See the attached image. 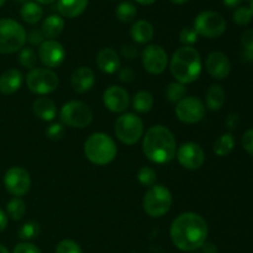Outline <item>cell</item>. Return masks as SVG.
<instances>
[{"label": "cell", "instance_id": "obj_1", "mask_svg": "<svg viewBox=\"0 0 253 253\" xmlns=\"http://www.w3.org/2000/svg\"><path fill=\"white\" fill-rule=\"evenodd\" d=\"M208 224L199 214L184 212L173 220L170 225V239L178 250L192 252L207 242Z\"/></svg>", "mask_w": 253, "mask_h": 253}, {"label": "cell", "instance_id": "obj_2", "mask_svg": "<svg viewBox=\"0 0 253 253\" xmlns=\"http://www.w3.org/2000/svg\"><path fill=\"white\" fill-rule=\"evenodd\" d=\"M142 150L151 162L165 165L175 157L177 141L169 128L162 125H156L148 128L146 132Z\"/></svg>", "mask_w": 253, "mask_h": 253}, {"label": "cell", "instance_id": "obj_3", "mask_svg": "<svg viewBox=\"0 0 253 253\" xmlns=\"http://www.w3.org/2000/svg\"><path fill=\"white\" fill-rule=\"evenodd\" d=\"M203 63L199 52L192 46H183L173 53L170 72L175 81L182 84L193 83L202 73Z\"/></svg>", "mask_w": 253, "mask_h": 253}, {"label": "cell", "instance_id": "obj_4", "mask_svg": "<svg viewBox=\"0 0 253 253\" xmlns=\"http://www.w3.org/2000/svg\"><path fill=\"white\" fill-rule=\"evenodd\" d=\"M84 155L93 165L106 166L115 160L118 147L110 136L103 132H96L89 136L84 142Z\"/></svg>", "mask_w": 253, "mask_h": 253}, {"label": "cell", "instance_id": "obj_5", "mask_svg": "<svg viewBox=\"0 0 253 253\" xmlns=\"http://www.w3.org/2000/svg\"><path fill=\"white\" fill-rule=\"evenodd\" d=\"M24 26L12 19H0V53L19 52L26 42Z\"/></svg>", "mask_w": 253, "mask_h": 253}, {"label": "cell", "instance_id": "obj_6", "mask_svg": "<svg viewBox=\"0 0 253 253\" xmlns=\"http://www.w3.org/2000/svg\"><path fill=\"white\" fill-rule=\"evenodd\" d=\"M173 197L168 188L162 184L150 187L143 197V209L151 217H161L169 211Z\"/></svg>", "mask_w": 253, "mask_h": 253}, {"label": "cell", "instance_id": "obj_7", "mask_svg": "<svg viewBox=\"0 0 253 253\" xmlns=\"http://www.w3.org/2000/svg\"><path fill=\"white\" fill-rule=\"evenodd\" d=\"M115 135L124 145H135L143 135L142 120L132 113L123 114L115 123Z\"/></svg>", "mask_w": 253, "mask_h": 253}, {"label": "cell", "instance_id": "obj_8", "mask_svg": "<svg viewBox=\"0 0 253 253\" xmlns=\"http://www.w3.org/2000/svg\"><path fill=\"white\" fill-rule=\"evenodd\" d=\"M59 115L64 125L74 128H84L93 121V111L83 101H68L62 106Z\"/></svg>", "mask_w": 253, "mask_h": 253}, {"label": "cell", "instance_id": "obj_9", "mask_svg": "<svg viewBox=\"0 0 253 253\" xmlns=\"http://www.w3.org/2000/svg\"><path fill=\"white\" fill-rule=\"evenodd\" d=\"M199 36L207 39L220 37L226 30V20L216 11H202L194 20V27Z\"/></svg>", "mask_w": 253, "mask_h": 253}, {"label": "cell", "instance_id": "obj_10", "mask_svg": "<svg viewBox=\"0 0 253 253\" xmlns=\"http://www.w3.org/2000/svg\"><path fill=\"white\" fill-rule=\"evenodd\" d=\"M58 76L48 68H34L26 76V85L30 91L46 95L58 88Z\"/></svg>", "mask_w": 253, "mask_h": 253}, {"label": "cell", "instance_id": "obj_11", "mask_svg": "<svg viewBox=\"0 0 253 253\" xmlns=\"http://www.w3.org/2000/svg\"><path fill=\"white\" fill-rule=\"evenodd\" d=\"M205 105L199 98L185 96L175 106V115L184 124H197L204 119Z\"/></svg>", "mask_w": 253, "mask_h": 253}, {"label": "cell", "instance_id": "obj_12", "mask_svg": "<svg viewBox=\"0 0 253 253\" xmlns=\"http://www.w3.org/2000/svg\"><path fill=\"white\" fill-rule=\"evenodd\" d=\"M5 189L14 197H22L31 188L30 173L22 167H11L4 175Z\"/></svg>", "mask_w": 253, "mask_h": 253}, {"label": "cell", "instance_id": "obj_13", "mask_svg": "<svg viewBox=\"0 0 253 253\" xmlns=\"http://www.w3.org/2000/svg\"><path fill=\"white\" fill-rule=\"evenodd\" d=\"M142 64L148 73H163L168 64L167 52L158 44H148L142 51Z\"/></svg>", "mask_w": 253, "mask_h": 253}, {"label": "cell", "instance_id": "obj_14", "mask_svg": "<svg viewBox=\"0 0 253 253\" xmlns=\"http://www.w3.org/2000/svg\"><path fill=\"white\" fill-rule=\"evenodd\" d=\"M177 160L182 167L187 169H199L205 162V153L198 143L185 142L177 148Z\"/></svg>", "mask_w": 253, "mask_h": 253}, {"label": "cell", "instance_id": "obj_15", "mask_svg": "<svg viewBox=\"0 0 253 253\" xmlns=\"http://www.w3.org/2000/svg\"><path fill=\"white\" fill-rule=\"evenodd\" d=\"M66 49L56 40H46L39 47V58L47 68H56L66 59Z\"/></svg>", "mask_w": 253, "mask_h": 253}, {"label": "cell", "instance_id": "obj_16", "mask_svg": "<svg viewBox=\"0 0 253 253\" xmlns=\"http://www.w3.org/2000/svg\"><path fill=\"white\" fill-rule=\"evenodd\" d=\"M103 101L111 113H124L130 105V96L121 86L111 85L104 91Z\"/></svg>", "mask_w": 253, "mask_h": 253}, {"label": "cell", "instance_id": "obj_17", "mask_svg": "<svg viewBox=\"0 0 253 253\" xmlns=\"http://www.w3.org/2000/svg\"><path fill=\"white\" fill-rule=\"evenodd\" d=\"M205 67H207L208 73L212 78L219 79V81L226 78L231 72V63H230L226 54L222 53V52H211L207 57Z\"/></svg>", "mask_w": 253, "mask_h": 253}, {"label": "cell", "instance_id": "obj_18", "mask_svg": "<svg viewBox=\"0 0 253 253\" xmlns=\"http://www.w3.org/2000/svg\"><path fill=\"white\" fill-rule=\"evenodd\" d=\"M95 84V74L89 67H79L71 77V85L74 91L84 94L90 90Z\"/></svg>", "mask_w": 253, "mask_h": 253}, {"label": "cell", "instance_id": "obj_19", "mask_svg": "<svg viewBox=\"0 0 253 253\" xmlns=\"http://www.w3.org/2000/svg\"><path fill=\"white\" fill-rule=\"evenodd\" d=\"M120 57L113 48L100 49L96 54V66L103 73L114 74L120 69Z\"/></svg>", "mask_w": 253, "mask_h": 253}, {"label": "cell", "instance_id": "obj_20", "mask_svg": "<svg viewBox=\"0 0 253 253\" xmlns=\"http://www.w3.org/2000/svg\"><path fill=\"white\" fill-rule=\"evenodd\" d=\"M22 81H24V77L21 72L14 68L7 69L0 76V93L4 95H11L16 93L21 88Z\"/></svg>", "mask_w": 253, "mask_h": 253}, {"label": "cell", "instance_id": "obj_21", "mask_svg": "<svg viewBox=\"0 0 253 253\" xmlns=\"http://www.w3.org/2000/svg\"><path fill=\"white\" fill-rule=\"evenodd\" d=\"M32 110L36 118L42 121H52L56 118L57 106L53 101L46 96H40L34 101Z\"/></svg>", "mask_w": 253, "mask_h": 253}, {"label": "cell", "instance_id": "obj_22", "mask_svg": "<svg viewBox=\"0 0 253 253\" xmlns=\"http://www.w3.org/2000/svg\"><path fill=\"white\" fill-rule=\"evenodd\" d=\"M88 1L89 0H58L57 9L62 16L73 19L83 14L88 6Z\"/></svg>", "mask_w": 253, "mask_h": 253}, {"label": "cell", "instance_id": "obj_23", "mask_svg": "<svg viewBox=\"0 0 253 253\" xmlns=\"http://www.w3.org/2000/svg\"><path fill=\"white\" fill-rule=\"evenodd\" d=\"M131 37L137 43L143 44L150 42L153 39L155 30H153L152 24L147 20H138L131 27Z\"/></svg>", "mask_w": 253, "mask_h": 253}, {"label": "cell", "instance_id": "obj_24", "mask_svg": "<svg viewBox=\"0 0 253 253\" xmlns=\"http://www.w3.org/2000/svg\"><path fill=\"white\" fill-rule=\"evenodd\" d=\"M64 29V20L59 15H49L42 22L41 31L44 39L53 40L62 34Z\"/></svg>", "mask_w": 253, "mask_h": 253}, {"label": "cell", "instance_id": "obj_25", "mask_svg": "<svg viewBox=\"0 0 253 253\" xmlns=\"http://www.w3.org/2000/svg\"><path fill=\"white\" fill-rule=\"evenodd\" d=\"M225 104V90L219 84H214L207 91V106L212 111H217Z\"/></svg>", "mask_w": 253, "mask_h": 253}, {"label": "cell", "instance_id": "obj_26", "mask_svg": "<svg viewBox=\"0 0 253 253\" xmlns=\"http://www.w3.org/2000/svg\"><path fill=\"white\" fill-rule=\"evenodd\" d=\"M20 15H21L22 20L25 22L35 25L43 16V10H42V7L37 2L26 1L22 5L21 10H20Z\"/></svg>", "mask_w": 253, "mask_h": 253}, {"label": "cell", "instance_id": "obj_27", "mask_svg": "<svg viewBox=\"0 0 253 253\" xmlns=\"http://www.w3.org/2000/svg\"><path fill=\"white\" fill-rule=\"evenodd\" d=\"M153 96L150 91L147 90H141L136 93L132 98V106L137 113L146 114L153 108Z\"/></svg>", "mask_w": 253, "mask_h": 253}, {"label": "cell", "instance_id": "obj_28", "mask_svg": "<svg viewBox=\"0 0 253 253\" xmlns=\"http://www.w3.org/2000/svg\"><path fill=\"white\" fill-rule=\"evenodd\" d=\"M235 147V138L231 133H224L214 143V152L219 157H225L230 155Z\"/></svg>", "mask_w": 253, "mask_h": 253}, {"label": "cell", "instance_id": "obj_29", "mask_svg": "<svg viewBox=\"0 0 253 253\" xmlns=\"http://www.w3.org/2000/svg\"><path fill=\"white\" fill-rule=\"evenodd\" d=\"M6 212L7 216H10L15 221H19L26 214V204H25V202L21 198H11L6 204Z\"/></svg>", "mask_w": 253, "mask_h": 253}, {"label": "cell", "instance_id": "obj_30", "mask_svg": "<svg viewBox=\"0 0 253 253\" xmlns=\"http://www.w3.org/2000/svg\"><path fill=\"white\" fill-rule=\"evenodd\" d=\"M116 17L120 20L121 22H130L137 15V9L135 5L130 1H123L121 4L118 5L115 10Z\"/></svg>", "mask_w": 253, "mask_h": 253}, {"label": "cell", "instance_id": "obj_31", "mask_svg": "<svg viewBox=\"0 0 253 253\" xmlns=\"http://www.w3.org/2000/svg\"><path fill=\"white\" fill-rule=\"evenodd\" d=\"M185 94H187V88H185L184 84L179 83V82L170 83L166 90L167 99L172 103H179L183 98H185Z\"/></svg>", "mask_w": 253, "mask_h": 253}, {"label": "cell", "instance_id": "obj_32", "mask_svg": "<svg viewBox=\"0 0 253 253\" xmlns=\"http://www.w3.org/2000/svg\"><path fill=\"white\" fill-rule=\"evenodd\" d=\"M17 61L21 64L24 68H27L29 71L35 68L37 63V54L36 52L32 48H21L19 51V57H17Z\"/></svg>", "mask_w": 253, "mask_h": 253}, {"label": "cell", "instance_id": "obj_33", "mask_svg": "<svg viewBox=\"0 0 253 253\" xmlns=\"http://www.w3.org/2000/svg\"><path fill=\"white\" fill-rule=\"evenodd\" d=\"M40 225L36 221H27L19 229V237L24 241L36 239L40 235Z\"/></svg>", "mask_w": 253, "mask_h": 253}, {"label": "cell", "instance_id": "obj_34", "mask_svg": "<svg viewBox=\"0 0 253 253\" xmlns=\"http://www.w3.org/2000/svg\"><path fill=\"white\" fill-rule=\"evenodd\" d=\"M156 179H157V174L156 170L152 169L151 167H142L140 168L137 173V180L145 187H152L155 185Z\"/></svg>", "mask_w": 253, "mask_h": 253}, {"label": "cell", "instance_id": "obj_35", "mask_svg": "<svg viewBox=\"0 0 253 253\" xmlns=\"http://www.w3.org/2000/svg\"><path fill=\"white\" fill-rule=\"evenodd\" d=\"M253 15L250 7L241 6L235 11L234 14V21L236 22L237 25H241V26H245V25L250 24L252 20Z\"/></svg>", "mask_w": 253, "mask_h": 253}, {"label": "cell", "instance_id": "obj_36", "mask_svg": "<svg viewBox=\"0 0 253 253\" xmlns=\"http://www.w3.org/2000/svg\"><path fill=\"white\" fill-rule=\"evenodd\" d=\"M56 253H83V251L73 240H63L57 245Z\"/></svg>", "mask_w": 253, "mask_h": 253}, {"label": "cell", "instance_id": "obj_37", "mask_svg": "<svg viewBox=\"0 0 253 253\" xmlns=\"http://www.w3.org/2000/svg\"><path fill=\"white\" fill-rule=\"evenodd\" d=\"M198 37H199V35L193 27H184L179 34V41L184 46H192L198 41Z\"/></svg>", "mask_w": 253, "mask_h": 253}, {"label": "cell", "instance_id": "obj_38", "mask_svg": "<svg viewBox=\"0 0 253 253\" xmlns=\"http://www.w3.org/2000/svg\"><path fill=\"white\" fill-rule=\"evenodd\" d=\"M64 133H66V128H64L63 124L54 123L52 125H49L46 130V136L49 140L58 141L61 138H63Z\"/></svg>", "mask_w": 253, "mask_h": 253}, {"label": "cell", "instance_id": "obj_39", "mask_svg": "<svg viewBox=\"0 0 253 253\" xmlns=\"http://www.w3.org/2000/svg\"><path fill=\"white\" fill-rule=\"evenodd\" d=\"M12 253H42L41 250L37 246H35L34 244H30V242H21V244L16 245Z\"/></svg>", "mask_w": 253, "mask_h": 253}, {"label": "cell", "instance_id": "obj_40", "mask_svg": "<svg viewBox=\"0 0 253 253\" xmlns=\"http://www.w3.org/2000/svg\"><path fill=\"white\" fill-rule=\"evenodd\" d=\"M26 41H29L32 46H40L44 41V36L41 30H32L26 36Z\"/></svg>", "mask_w": 253, "mask_h": 253}, {"label": "cell", "instance_id": "obj_41", "mask_svg": "<svg viewBox=\"0 0 253 253\" xmlns=\"http://www.w3.org/2000/svg\"><path fill=\"white\" fill-rule=\"evenodd\" d=\"M242 146L245 151L253 156V128H250L242 136Z\"/></svg>", "mask_w": 253, "mask_h": 253}, {"label": "cell", "instance_id": "obj_42", "mask_svg": "<svg viewBox=\"0 0 253 253\" xmlns=\"http://www.w3.org/2000/svg\"><path fill=\"white\" fill-rule=\"evenodd\" d=\"M241 42L242 46L245 47L247 52H251L253 53V30H247L242 34L241 36Z\"/></svg>", "mask_w": 253, "mask_h": 253}, {"label": "cell", "instance_id": "obj_43", "mask_svg": "<svg viewBox=\"0 0 253 253\" xmlns=\"http://www.w3.org/2000/svg\"><path fill=\"white\" fill-rule=\"evenodd\" d=\"M121 54H123L124 58L131 61V59H135L137 57L138 51L132 44H124L123 48H121Z\"/></svg>", "mask_w": 253, "mask_h": 253}, {"label": "cell", "instance_id": "obj_44", "mask_svg": "<svg viewBox=\"0 0 253 253\" xmlns=\"http://www.w3.org/2000/svg\"><path fill=\"white\" fill-rule=\"evenodd\" d=\"M239 123H240L239 115L235 113L229 114L226 120H225V125H226V127L229 128V130H235V128L237 127V125H239Z\"/></svg>", "mask_w": 253, "mask_h": 253}, {"label": "cell", "instance_id": "obj_45", "mask_svg": "<svg viewBox=\"0 0 253 253\" xmlns=\"http://www.w3.org/2000/svg\"><path fill=\"white\" fill-rule=\"evenodd\" d=\"M119 77H120V81L123 82H131L133 79V72L131 71L130 68H124L120 71V74H119Z\"/></svg>", "mask_w": 253, "mask_h": 253}, {"label": "cell", "instance_id": "obj_46", "mask_svg": "<svg viewBox=\"0 0 253 253\" xmlns=\"http://www.w3.org/2000/svg\"><path fill=\"white\" fill-rule=\"evenodd\" d=\"M200 249L203 250V253H217L216 245L212 244V242H205Z\"/></svg>", "mask_w": 253, "mask_h": 253}, {"label": "cell", "instance_id": "obj_47", "mask_svg": "<svg viewBox=\"0 0 253 253\" xmlns=\"http://www.w3.org/2000/svg\"><path fill=\"white\" fill-rule=\"evenodd\" d=\"M7 226V216L1 209H0V232L4 231Z\"/></svg>", "mask_w": 253, "mask_h": 253}, {"label": "cell", "instance_id": "obj_48", "mask_svg": "<svg viewBox=\"0 0 253 253\" xmlns=\"http://www.w3.org/2000/svg\"><path fill=\"white\" fill-rule=\"evenodd\" d=\"M241 1L242 0H222L224 5H226L227 7H236Z\"/></svg>", "mask_w": 253, "mask_h": 253}, {"label": "cell", "instance_id": "obj_49", "mask_svg": "<svg viewBox=\"0 0 253 253\" xmlns=\"http://www.w3.org/2000/svg\"><path fill=\"white\" fill-rule=\"evenodd\" d=\"M136 2H138V4L141 5H151L153 4L155 1H157V0H135Z\"/></svg>", "mask_w": 253, "mask_h": 253}, {"label": "cell", "instance_id": "obj_50", "mask_svg": "<svg viewBox=\"0 0 253 253\" xmlns=\"http://www.w3.org/2000/svg\"><path fill=\"white\" fill-rule=\"evenodd\" d=\"M37 2H40V4H51V2L56 1V0H36Z\"/></svg>", "mask_w": 253, "mask_h": 253}, {"label": "cell", "instance_id": "obj_51", "mask_svg": "<svg viewBox=\"0 0 253 253\" xmlns=\"http://www.w3.org/2000/svg\"><path fill=\"white\" fill-rule=\"evenodd\" d=\"M170 1H172L173 4H178V5H180V4H184V2L189 1V0H170Z\"/></svg>", "mask_w": 253, "mask_h": 253}, {"label": "cell", "instance_id": "obj_52", "mask_svg": "<svg viewBox=\"0 0 253 253\" xmlns=\"http://www.w3.org/2000/svg\"><path fill=\"white\" fill-rule=\"evenodd\" d=\"M0 253H9V251H7L6 247L2 246V245H0Z\"/></svg>", "mask_w": 253, "mask_h": 253}, {"label": "cell", "instance_id": "obj_53", "mask_svg": "<svg viewBox=\"0 0 253 253\" xmlns=\"http://www.w3.org/2000/svg\"><path fill=\"white\" fill-rule=\"evenodd\" d=\"M5 1H6V0H0V7L5 4Z\"/></svg>", "mask_w": 253, "mask_h": 253}, {"label": "cell", "instance_id": "obj_54", "mask_svg": "<svg viewBox=\"0 0 253 253\" xmlns=\"http://www.w3.org/2000/svg\"><path fill=\"white\" fill-rule=\"evenodd\" d=\"M250 9H251L252 15H253V0H251V6H250Z\"/></svg>", "mask_w": 253, "mask_h": 253}, {"label": "cell", "instance_id": "obj_55", "mask_svg": "<svg viewBox=\"0 0 253 253\" xmlns=\"http://www.w3.org/2000/svg\"><path fill=\"white\" fill-rule=\"evenodd\" d=\"M15 1H26V0H15Z\"/></svg>", "mask_w": 253, "mask_h": 253}, {"label": "cell", "instance_id": "obj_56", "mask_svg": "<svg viewBox=\"0 0 253 253\" xmlns=\"http://www.w3.org/2000/svg\"><path fill=\"white\" fill-rule=\"evenodd\" d=\"M194 253H198V252H194Z\"/></svg>", "mask_w": 253, "mask_h": 253}]
</instances>
